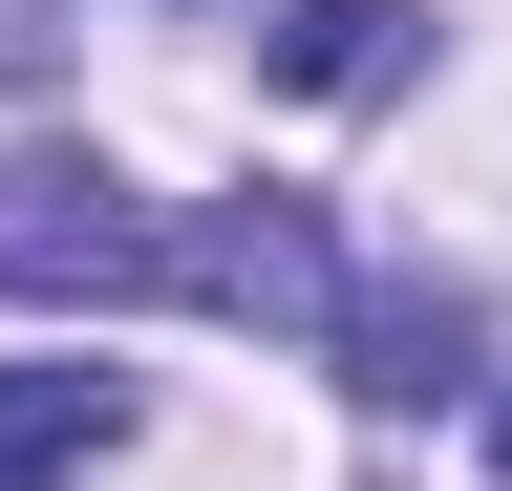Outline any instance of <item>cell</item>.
I'll list each match as a JSON object with an SVG mask.
<instances>
[{"mask_svg": "<svg viewBox=\"0 0 512 491\" xmlns=\"http://www.w3.org/2000/svg\"><path fill=\"white\" fill-rule=\"evenodd\" d=\"M256 65H278L299 107H384V86L427 65V22H406V0H278V22H256Z\"/></svg>", "mask_w": 512, "mask_h": 491, "instance_id": "obj_2", "label": "cell"}, {"mask_svg": "<svg viewBox=\"0 0 512 491\" xmlns=\"http://www.w3.org/2000/svg\"><path fill=\"white\" fill-rule=\"evenodd\" d=\"M0 299H214V214H150L128 171H0Z\"/></svg>", "mask_w": 512, "mask_h": 491, "instance_id": "obj_1", "label": "cell"}, {"mask_svg": "<svg viewBox=\"0 0 512 491\" xmlns=\"http://www.w3.org/2000/svg\"><path fill=\"white\" fill-rule=\"evenodd\" d=\"M491 470H512V406H491Z\"/></svg>", "mask_w": 512, "mask_h": 491, "instance_id": "obj_4", "label": "cell"}, {"mask_svg": "<svg viewBox=\"0 0 512 491\" xmlns=\"http://www.w3.org/2000/svg\"><path fill=\"white\" fill-rule=\"evenodd\" d=\"M128 449V363H0V491H64Z\"/></svg>", "mask_w": 512, "mask_h": 491, "instance_id": "obj_3", "label": "cell"}]
</instances>
